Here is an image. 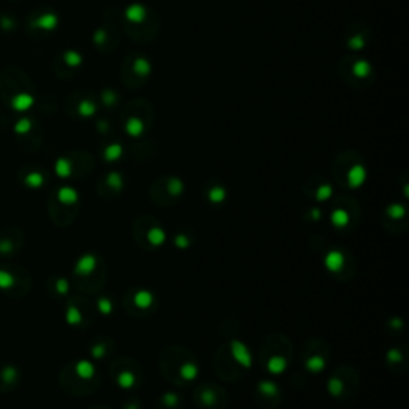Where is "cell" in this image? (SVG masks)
<instances>
[{
  "label": "cell",
  "mask_w": 409,
  "mask_h": 409,
  "mask_svg": "<svg viewBox=\"0 0 409 409\" xmlns=\"http://www.w3.org/2000/svg\"><path fill=\"white\" fill-rule=\"evenodd\" d=\"M54 289H56L58 294H67V291H69V283H67V280L58 278L56 283H54Z\"/></svg>",
  "instance_id": "cell-26"
},
{
  "label": "cell",
  "mask_w": 409,
  "mask_h": 409,
  "mask_svg": "<svg viewBox=\"0 0 409 409\" xmlns=\"http://www.w3.org/2000/svg\"><path fill=\"white\" fill-rule=\"evenodd\" d=\"M163 400H165V405H168V406H174L176 403H178V396L173 395V393H167L163 396Z\"/></svg>",
  "instance_id": "cell-31"
},
{
  "label": "cell",
  "mask_w": 409,
  "mask_h": 409,
  "mask_svg": "<svg viewBox=\"0 0 409 409\" xmlns=\"http://www.w3.org/2000/svg\"><path fill=\"white\" fill-rule=\"evenodd\" d=\"M325 265L328 270H331V272L340 270L344 265V254L340 251H329L325 258Z\"/></svg>",
  "instance_id": "cell-8"
},
{
  "label": "cell",
  "mask_w": 409,
  "mask_h": 409,
  "mask_svg": "<svg viewBox=\"0 0 409 409\" xmlns=\"http://www.w3.org/2000/svg\"><path fill=\"white\" fill-rule=\"evenodd\" d=\"M168 192L171 193V195H179L182 192V189H184V186H182V182L179 179H176V178H171L168 181Z\"/></svg>",
  "instance_id": "cell-22"
},
{
  "label": "cell",
  "mask_w": 409,
  "mask_h": 409,
  "mask_svg": "<svg viewBox=\"0 0 409 409\" xmlns=\"http://www.w3.org/2000/svg\"><path fill=\"white\" fill-rule=\"evenodd\" d=\"M11 2H13V0H11Z\"/></svg>",
  "instance_id": "cell-36"
},
{
  "label": "cell",
  "mask_w": 409,
  "mask_h": 409,
  "mask_svg": "<svg viewBox=\"0 0 409 409\" xmlns=\"http://www.w3.org/2000/svg\"><path fill=\"white\" fill-rule=\"evenodd\" d=\"M329 392H331L333 395H340V392H342V382H340L339 379L329 381Z\"/></svg>",
  "instance_id": "cell-27"
},
{
  "label": "cell",
  "mask_w": 409,
  "mask_h": 409,
  "mask_svg": "<svg viewBox=\"0 0 409 409\" xmlns=\"http://www.w3.org/2000/svg\"><path fill=\"white\" fill-rule=\"evenodd\" d=\"M230 349H232V355H234V358L238 363L241 366H245V368H251L253 358L245 344L240 342V340H234V342L230 344Z\"/></svg>",
  "instance_id": "cell-4"
},
{
  "label": "cell",
  "mask_w": 409,
  "mask_h": 409,
  "mask_svg": "<svg viewBox=\"0 0 409 409\" xmlns=\"http://www.w3.org/2000/svg\"><path fill=\"white\" fill-rule=\"evenodd\" d=\"M117 382L121 388H131L134 385V382H136V377H134L133 372L130 371H123L121 374L117 377Z\"/></svg>",
  "instance_id": "cell-17"
},
{
  "label": "cell",
  "mask_w": 409,
  "mask_h": 409,
  "mask_svg": "<svg viewBox=\"0 0 409 409\" xmlns=\"http://www.w3.org/2000/svg\"><path fill=\"white\" fill-rule=\"evenodd\" d=\"M305 366H307L309 371L318 372V371H321L323 368H325V360H323L321 357H312V358L307 360V363H305Z\"/></svg>",
  "instance_id": "cell-19"
},
{
  "label": "cell",
  "mask_w": 409,
  "mask_h": 409,
  "mask_svg": "<svg viewBox=\"0 0 409 409\" xmlns=\"http://www.w3.org/2000/svg\"><path fill=\"white\" fill-rule=\"evenodd\" d=\"M23 174V182L26 184L27 187H34V189H37V187H42L44 186V182H45V176L44 173H40V171H35V169H29V171H21Z\"/></svg>",
  "instance_id": "cell-7"
},
{
  "label": "cell",
  "mask_w": 409,
  "mask_h": 409,
  "mask_svg": "<svg viewBox=\"0 0 409 409\" xmlns=\"http://www.w3.org/2000/svg\"><path fill=\"white\" fill-rule=\"evenodd\" d=\"M210 200L213 201V203H222V201L225 200V191L222 187H215V189H211L210 191Z\"/></svg>",
  "instance_id": "cell-21"
},
{
  "label": "cell",
  "mask_w": 409,
  "mask_h": 409,
  "mask_svg": "<svg viewBox=\"0 0 409 409\" xmlns=\"http://www.w3.org/2000/svg\"><path fill=\"white\" fill-rule=\"evenodd\" d=\"M97 307H99V310L104 315H109L111 313V310H112V304L109 299H99V302H97Z\"/></svg>",
  "instance_id": "cell-28"
},
{
  "label": "cell",
  "mask_w": 409,
  "mask_h": 409,
  "mask_svg": "<svg viewBox=\"0 0 409 409\" xmlns=\"http://www.w3.org/2000/svg\"><path fill=\"white\" fill-rule=\"evenodd\" d=\"M104 353H106V347L99 344V345L93 347V352H91V355H93L95 358H101V357H104Z\"/></svg>",
  "instance_id": "cell-30"
},
{
  "label": "cell",
  "mask_w": 409,
  "mask_h": 409,
  "mask_svg": "<svg viewBox=\"0 0 409 409\" xmlns=\"http://www.w3.org/2000/svg\"><path fill=\"white\" fill-rule=\"evenodd\" d=\"M147 238H149V241L152 243V245L158 246V245H162V243L165 241V238H167V235H165V232H163L160 227H154V229L149 230Z\"/></svg>",
  "instance_id": "cell-18"
},
{
  "label": "cell",
  "mask_w": 409,
  "mask_h": 409,
  "mask_svg": "<svg viewBox=\"0 0 409 409\" xmlns=\"http://www.w3.org/2000/svg\"><path fill=\"white\" fill-rule=\"evenodd\" d=\"M107 182H109V186H111L112 189H117V191H119V189H121V186H123V181H121L119 173H111V174H109Z\"/></svg>",
  "instance_id": "cell-25"
},
{
  "label": "cell",
  "mask_w": 409,
  "mask_h": 409,
  "mask_svg": "<svg viewBox=\"0 0 409 409\" xmlns=\"http://www.w3.org/2000/svg\"><path fill=\"white\" fill-rule=\"evenodd\" d=\"M13 227L3 230L0 234V256L3 258H10L18 251V245L13 241Z\"/></svg>",
  "instance_id": "cell-3"
},
{
  "label": "cell",
  "mask_w": 409,
  "mask_h": 409,
  "mask_svg": "<svg viewBox=\"0 0 409 409\" xmlns=\"http://www.w3.org/2000/svg\"><path fill=\"white\" fill-rule=\"evenodd\" d=\"M56 198L59 203H64V205H74L77 203L78 200V195L74 189L71 187H61L59 191L56 192Z\"/></svg>",
  "instance_id": "cell-9"
},
{
  "label": "cell",
  "mask_w": 409,
  "mask_h": 409,
  "mask_svg": "<svg viewBox=\"0 0 409 409\" xmlns=\"http://www.w3.org/2000/svg\"><path fill=\"white\" fill-rule=\"evenodd\" d=\"M176 245H178L179 248H186L189 245L187 237L186 235H178V237H176Z\"/></svg>",
  "instance_id": "cell-32"
},
{
  "label": "cell",
  "mask_w": 409,
  "mask_h": 409,
  "mask_svg": "<svg viewBox=\"0 0 409 409\" xmlns=\"http://www.w3.org/2000/svg\"><path fill=\"white\" fill-rule=\"evenodd\" d=\"M120 154H121L120 145H112V147L107 150V158H111V160H114V158H117Z\"/></svg>",
  "instance_id": "cell-29"
},
{
  "label": "cell",
  "mask_w": 409,
  "mask_h": 409,
  "mask_svg": "<svg viewBox=\"0 0 409 409\" xmlns=\"http://www.w3.org/2000/svg\"><path fill=\"white\" fill-rule=\"evenodd\" d=\"M347 178H349V182H350L352 187H360L366 179L364 168L361 167V165H355V167L349 171V176H347Z\"/></svg>",
  "instance_id": "cell-10"
},
{
  "label": "cell",
  "mask_w": 409,
  "mask_h": 409,
  "mask_svg": "<svg viewBox=\"0 0 409 409\" xmlns=\"http://www.w3.org/2000/svg\"><path fill=\"white\" fill-rule=\"evenodd\" d=\"M331 193H333V189H331V186H328V184H325V186H320L318 192H316V200L325 201V200H328L329 197H331Z\"/></svg>",
  "instance_id": "cell-24"
},
{
  "label": "cell",
  "mask_w": 409,
  "mask_h": 409,
  "mask_svg": "<svg viewBox=\"0 0 409 409\" xmlns=\"http://www.w3.org/2000/svg\"><path fill=\"white\" fill-rule=\"evenodd\" d=\"M20 286H21L20 270H16L11 264L0 265V289L5 291L10 296H18L21 289Z\"/></svg>",
  "instance_id": "cell-1"
},
{
  "label": "cell",
  "mask_w": 409,
  "mask_h": 409,
  "mask_svg": "<svg viewBox=\"0 0 409 409\" xmlns=\"http://www.w3.org/2000/svg\"><path fill=\"white\" fill-rule=\"evenodd\" d=\"M179 374L184 377L186 381H193L195 377L198 376V368H197V364H193V363H184L181 366V369H179Z\"/></svg>",
  "instance_id": "cell-14"
},
{
  "label": "cell",
  "mask_w": 409,
  "mask_h": 409,
  "mask_svg": "<svg viewBox=\"0 0 409 409\" xmlns=\"http://www.w3.org/2000/svg\"><path fill=\"white\" fill-rule=\"evenodd\" d=\"M203 401L206 405H213V401H215V393L213 392H205L203 393Z\"/></svg>",
  "instance_id": "cell-33"
},
{
  "label": "cell",
  "mask_w": 409,
  "mask_h": 409,
  "mask_svg": "<svg viewBox=\"0 0 409 409\" xmlns=\"http://www.w3.org/2000/svg\"><path fill=\"white\" fill-rule=\"evenodd\" d=\"M96 265H97L96 256H93V254H85V256H82V258L77 261V264H75V273H78V275H82V277H87V275H90V273L95 270Z\"/></svg>",
  "instance_id": "cell-5"
},
{
  "label": "cell",
  "mask_w": 409,
  "mask_h": 409,
  "mask_svg": "<svg viewBox=\"0 0 409 409\" xmlns=\"http://www.w3.org/2000/svg\"><path fill=\"white\" fill-rule=\"evenodd\" d=\"M66 320L69 325H80L82 323V313H80V310H78L75 305H69L67 307V312H66Z\"/></svg>",
  "instance_id": "cell-16"
},
{
  "label": "cell",
  "mask_w": 409,
  "mask_h": 409,
  "mask_svg": "<svg viewBox=\"0 0 409 409\" xmlns=\"http://www.w3.org/2000/svg\"><path fill=\"white\" fill-rule=\"evenodd\" d=\"M331 222L334 227H345L349 224V215L344 210H336L331 215Z\"/></svg>",
  "instance_id": "cell-15"
},
{
  "label": "cell",
  "mask_w": 409,
  "mask_h": 409,
  "mask_svg": "<svg viewBox=\"0 0 409 409\" xmlns=\"http://www.w3.org/2000/svg\"><path fill=\"white\" fill-rule=\"evenodd\" d=\"M387 216L393 217V219H398L401 216H405V206L401 205H392L387 208Z\"/></svg>",
  "instance_id": "cell-23"
},
{
  "label": "cell",
  "mask_w": 409,
  "mask_h": 409,
  "mask_svg": "<svg viewBox=\"0 0 409 409\" xmlns=\"http://www.w3.org/2000/svg\"><path fill=\"white\" fill-rule=\"evenodd\" d=\"M152 301H154V297H152V294L149 291H138L136 292V296H134V304L138 305L139 309H147L152 305Z\"/></svg>",
  "instance_id": "cell-12"
},
{
  "label": "cell",
  "mask_w": 409,
  "mask_h": 409,
  "mask_svg": "<svg viewBox=\"0 0 409 409\" xmlns=\"http://www.w3.org/2000/svg\"><path fill=\"white\" fill-rule=\"evenodd\" d=\"M20 369L15 364H0V392H11L20 384Z\"/></svg>",
  "instance_id": "cell-2"
},
{
  "label": "cell",
  "mask_w": 409,
  "mask_h": 409,
  "mask_svg": "<svg viewBox=\"0 0 409 409\" xmlns=\"http://www.w3.org/2000/svg\"><path fill=\"white\" fill-rule=\"evenodd\" d=\"M312 216H313V219H320L321 213H318V210H312Z\"/></svg>",
  "instance_id": "cell-35"
},
{
  "label": "cell",
  "mask_w": 409,
  "mask_h": 409,
  "mask_svg": "<svg viewBox=\"0 0 409 409\" xmlns=\"http://www.w3.org/2000/svg\"><path fill=\"white\" fill-rule=\"evenodd\" d=\"M286 368V360L282 357H273L268 360L267 363V369L272 372V374H280V372H283Z\"/></svg>",
  "instance_id": "cell-13"
},
{
  "label": "cell",
  "mask_w": 409,
  "mask_h": 409,
  "mask_svg": "<svg viewBox=\"0 0 409 409\" xmlns=\"http://www.w3.org/2000/svg\"><path fill=\"white\" fill-rule=\"evenodd\" d=\"M388 358L392 360V361H398V360H401V353L398 350H390L388 352Z\"/></svg>",
  "instance_id": "cell-34"
},
{
  "label": "cell",
  "mask_w": 409,
  "mask_h": 409,
  "mask_svg": "<svg viewBox=\"0 0 409 409\" xmlns=\"http://www.w3.org/2000/svg\"><path fill=\"white\" fill-rule=\"evenodd\" d=\"M54 24H56V16L53 13H42L39 16H35L32 21H30L29 26L32 29H42V30H48L53 29Z\"/></svg>",
  "instance_id": "cell-6"
},
{
  "label": "cell",
  "mask_w": 409,
  "mask_h": 409,
  "mask_svg": "<svg viewBox=\"0 0 409 409\" xmlns=\"http://www.w3.org/2000/svg\"><path fill=\"white\" fill-rule=\"evenodd\" d=\"M258 388H259L261 393H264V395H267V396H273V395L278 393V387H277L273 382H268V381L261 382Z\"/></svg>",
  "instance_id": "cell-20"
},
{
  "label": "cell",
  "mask_w": 409,
  "mask_h": 409,
  "mask_svg": "<svg viewBox=\"0 0 409 409\" xmlns=\"http://www.w3.org/2000/svg\"><path fill=\"white\" fill-rule=\"evenodd\" d=\"M75 372H77V376L80 377V379H91V377L95 376V366L91 364L90 361H87V360H82V361H78L75 364Z\"/></svg>",
  "instance_id": "cell-11"
}]
</instances>
